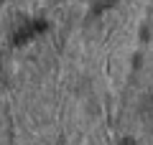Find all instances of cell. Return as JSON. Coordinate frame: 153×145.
<instances>
[{
    "mask_svg": "<svg viewBox=\"0 0 153 145\" xmlns=\"http://www.w3.org/2000/svg\"><path fill=\"white\" fill-rule=\"evenodd\" d=\"M44 28H46V23H28V26H23L21 31L16 33L13 41H16V43H23V41H28V38H33L38 31H44Z\"/></svg>",
    "mask_w": 153,
    "mask_h": 145,
    "instance_id": "cell-1",
    "label": "cell"
}]
</instances>
